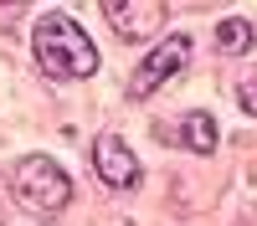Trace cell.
<instances>
[{"label":"cell","mask_w":257,"mask_h":226,"mask_svg":"<svg viewBox=\"0 0 257 226\" xmlns=\"http://www.w3.org/2000/svg\"><path fill=\"white\" fill-rule=\"evenodd\" d=\"M103 16H108V26L123 41H149V36L160 31V21L170 16V6H165V0H134V6L113 0V6H103Z\"/></svg>","instance_id":"5"},{"label":"cell","mask_w":257,"mask_h":226,"mask_svg":"<svg viewBox=\"0 0 257 226\" xmlns=\"http://www.w3.org/2000/svg\"><path fill=\"white\" fill-rule=\"evenodd\" d=\"M31 52H36V67L57 82H82V77L98 72V47L88 41V31L72 16H57V11L36 21Z\"/></svg>","instance_id":"1"},{"label":"cell","mask_w":257,"mask_h":226,"mask_svg":"<svg viewBox=\"0 0 257 226\" xmlns=\"http://www.w3.org/2000/svg\"><path fill=\"white\" fill-rule=\"evenodd\" d=\"M185 62H190V36H185V31H175L170 41H160V47L149 52L139 67H134V77H128V98H149V93H160L165 82L185 67Z\"/></svg>","instance_id":"3"},{"label":"cell","mask_w":257,"mask_h":226,"mask_svg":"<svg viewBox=\"0 0 257 226\" xmlns=\"http://www.w3.org/2000/svg\"><path fill=\"white\" fill-rule=\"evenodd\" d=\"M11 190L16 200L36 216H57L62 205L72 200V180L52 154H21V164L11 170Z\"/></svg>","instance_id":"2"},{"label":"cell","mask_w":257,"mask_h":226,"mask_svg":"<svg viewBox=\"0 0 257 226\" xmlns=\"http://www.w3.org/2000/svg\"><path fill=\"white\" fill-rule=\"evenodd\" d=\"M252 41H257V31H252V21H242V16H231V21H221V26H216V47H221L226 57L252 52Z\"/></svg>","instance_id":"7"},{"label":"cell","mask_w":257,"mask_h":226,"mask_svg":"<svg viewBox=\"0 0 257 226\" xmlns=\"http://www.w3.org/2000/svg\"><path fill=\"white\" fill-rule=\"evenodd\" d=\"M93 170H98V180L108 190H134L139 185V159L118 134H98L93 139Z\"/></svg>","instance_id":"4"},{"label":"cell","mask_w":257,"mask_h":226,"mask_svg":"<svg viewBox=\"0 0 257 226\" xmlns=\"http://www.w3.org/2000/svg\"><path fill=\"white\" fill-rule=\"evenodd\" d=\"M180 144H185L190 154H211V149H216V123H211V113H185Z\"/></svg>","instance_id":"6"},{"label":"cell","mask_w":257,"mask_h":226,"mask_svg":"<svg viewBox=\"0 0 257 226\" xmlns=\"http://www.w3.org/2000/svg\"><path fill=\"white\" fill-rule=\"evenodd\" d=\"M237 98H242V108H247V113H257V72L242 82V93H237Z\"/></svg>","instance_id":"8"}]
</instances>
